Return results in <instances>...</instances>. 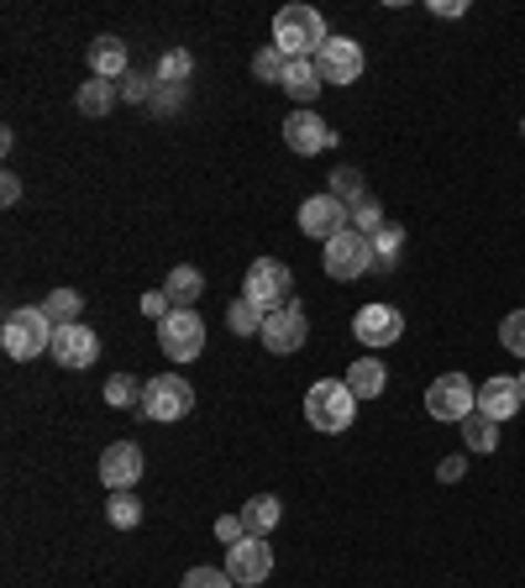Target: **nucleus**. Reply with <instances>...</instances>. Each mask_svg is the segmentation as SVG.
<instances>
[{"label": "nucleus", "mask_w": 525, "mask_h": 588, "mask_svg": "<svg viewBox=\"0 0 525 588\" xmlns=\"http://www.w3.org/2000/svg\"><path fill=\"white\" fill-rule=\"evenodd\" d=\"M326 42H331V32H326V17L316 6H284L274 17V48L284 59H316Z\"/></svg>", "instance_id": "nucleus-1"}, {"label": "nucleus", "mask_w": 525, "mask_h": 588, "mask_svg": "<svg viewBox=\"0 0 525 588\" xmlns=\"http://www.w3.org/2000/svg\"><path fill=\"white\" fill-rule=\"evenodd\" d=\"M305 421L326 436H342L358 421V394L347 389V379H316L305 389Z\"/></svg>", "instance_id": "nucleus-2"}, {"label": "nucleus", "mask_w": 525, "mask_h": 588, "mask_svg": "<svg viewBox=\"0 0 525 588\" xmlns=\"http://www.w3.org/2000/svg\"><path fill=\"white\" fill-rule=\"evenodd\" d=\"M53 331H59V326L48 321L42 305H21V310H11L6 326H0V347H6V358L32 363V358H42V352H53Z\"/></svg>", "instance_id": "nucleus-3"}, {"label": "nucleus", "mask_w": 525, "mask_h": 588, "mask_svg": "<svg viewBox=\"0 0 525 588\" xmlns=\"http://www.w3.org/2000/svg\"><path fill=\"white\" fill-rule=\"evenodd\" d=\"M137 410H142V421H153V426H174V421H184L195 410V389L179 373H158V379H147Z\"/></svg>", "instance_id": "nucleus-4"}, {"label": "nucleus", "mask_w": 525, "mask_h": 588, "mask_svg": "<svg viewBox=\"0 0 525 588\" xmlns=\"http://www.w3.org/2000/svg\"><path fill=\"white\" fill-rule=\"evenodd\" d=\"M473 410H478V389H473V379H463V373H442L436 384L425 389V415H431V421L463 426Z\"/></svg>", "instance_id": "nucleus-5"}, {"label": "nucleus", "mask_w": 525, "mask_h": 588, "mask_svg": "<svg viewBox=\"0 0 525 588\" xmlns=\"http://www.w3.org/2000/svg\"><path fill=\"white\" fill-rule=\"evenodd\" d=\"M321 268L337 279V285H352V279H363L368 268H373V237H363V231H352L347 226L342 237H331L321 252Z\"/></svg>", "instance_id": "nucleus-6"}, {"label": "nucleus", "mask_w": 525, "mask_h": 588, "mask_svg": "<svg viewBox=\"0 0 525 588\" xmlns=\"http://www.w3.org/2000/svg\"><path fill=\"white\" fill-rule=\"evenodd\" d=\"M158 347L168 352V363H195V358L205 352L200 310H174V316L158 326Z\"/></svg>", "instance_id": "nucleus-7"}, {"label": "nucleus", "mask_w": 525, "mask_h": 588, "mask_svg": "<svg viewBox=\"0 0 525 588\" xmlns=\"http://www.w3.org/2000/svg\"><path fill=\"white\" fill-rule=\"evenodd\" d=\"M289 289H295V268L279 264V258H258L247 268V300L258 310H279L289 305Z\"/></svg>", "instance_id": "nucleus-8"}, {"label": "nucleus", "mask_w": 525, "mask_h": 588, "mask_svg": "<svg viewBox=\"0 0 525 588\" xmlns=\"http://www.w3.org/2000/svg\"><path fill=\"white\" fill-rule=\"evenodd\" d=\"M305 337H310V316H305L300 300L268 310V321H262V347H268V352H279V358L284 352H300Z\"/></svg>", "instance_id": "nucleus-9"}, {"label": "nucleus", "mask_w": 525, "mask_h": 588, "mask_svg": "<svg viewBox=\"0 0 525 588\" xmlns=\"http://www.w3.org/2000/svg\"><path fill=\"white\" fill-rule=\"evenodd\" d=\"M347 226H352V205H342L337 195H310L300 205V231L305 237H316V243H331V237H342Z\"/></svg>", "instance_id": "nucleus-10"}, {"label": "nucleus", "mask_w": 525, "mask_h": 588, "mask_svg": "<svg viewBox=\"0 0 525 588\" xmlns=\"http://www.w3.org/2000/svg\"><path fill=\"white\" fill-rule=\"evenodd\" d=\"M352 337L368 347V352H379V347H394L404 337V316L394 305H363L358 316H352Z\"/></svg>", "instance_id": "nucleus-11"}, {"label": "nucleus", "mask_w": 525, "mask_h": 588, "mask_svg": "<svg viewBox=\"0 0 525 588\" xmlns=\"http://www.w3.org/2000/svg\"><path fill=\"white\" fill-rule=\"evenodd\" d=\"M226 572H231V584H262L268 572H274V547L262 541V536H243L237 547H226Z\"/></svg>", "instance_id": "nucleus-12"}, {"label": "nucleus", "mask_w": 525, "mask_h": 588, "mask_svg": "<svg viewBox=\"0 0 525 588\" xmlns=\"http://www.w3.org/2000/svg\"><path fill=\"white\" fill-rule=\"evenodd\" d=\"M316 63H321L326 84H358L363 80V69H368L363 42H352V38H331L321 53H316Z\"/></svg>", "instance_id": "nucleus-13"}, {"label": "nucleus", "mask_w": 525, "mask_h": 588, "mask_svg": "<svg viewBox=\"0 0 525 588\" xmlns=\"http://www.w3.org/2000/svg\"><path fill=\"white\" fill-rule=\"evenodd\" d=\"M284 147L300 153V158H316L326 147H337V132H331L316 111H295V116H284Z\"/></svg>", "instance_id": "nucleus-14"}, {"label": "nucleus", "mask_w": 525, "mask_h": 588, "mask_svg": "<svg viewBox=\"0 0 525 588\" xmlns=\"http://www.w3.org/2000/svg\"><path fill=\"white\" fill-rule=\"evenodd\" d=\"M525 405V389H521V373H494L478 384V415L488 421H515Z\"/></svg>", "instance_id": "nucleus-15"}, {"label": "nucleus", "mask_w": 525, "mask_h": 588, "mask_svg": "<svg viewBox=\"0 0 525 588\" xmlns=\"http://www.w3.org/2000/svg\"><path fill=\"white\" fill-rule=\"evenodd\" d=\"M95 358H101V337H95L84 321L53 331V363L59 368H90Z\"/></svg>", "instance_id": "nucleus-16"}, {"label": "nucleus", "mask_w": 525, "mask_h": 588, "mask_svg": "<svg viewBox=\"0 0 525 588\" xmlns=\"http://www.w3.org/2000/svg\"><path fill=\"white\" fill-rule=\"evenodd\" d=\"M142 478V446L137 442H111L101 452V484L116 494V488H132Z\"/></svg>", "instance_id": "nucleus-17"}, {"label": "nucleus", "mask_w": 525, "mask_h": 588, "mask_svg": "<svg viewBox=\"0 0 525 588\" xmlns=\"http://www.w3.org/2000/svg\"><path fill=\"white\" fill-rule=\"evenodd\" d=\"M90 69H95V80H111L122 84L132 74V59H126V42L116 32H105V38L90 42Z\"/></svg>", "instance_id": "nucleus-18"}, {"label": "nucleus", "mask_w": 525, "mask_h": 588, "mask_svg": "<svg viewBox=\"0 0 525 588\" xmlns=\"http://www.w3.org/2000/svg\"><path fill=\"white\" fill-rule=\"evenodd\" d=\"M321 90H326L321 63L316 59H289V69H284V95H289V101H300V111H305Z\"/></svg>", "instance_id": "nucleus-19"}, {"label": "nucleus", "mask_w": 525, "mask_h": 588, "mask_svg": "<svg viewBox=\"0 0 525 588\" xmlns=\"http://www.w3.org/2000/svg\"><path fill=\"white\" fill-rule=\"evenodd\" d=\"M163 295L174 300V310H195V305H200V295H205V274L195 264H179L168 279H163Z\"/></svg>", "instance_id": "nucleus-20"}, {"label": "nucleus", "mask_w": 525, "mask_h": 588, "mask_svg": "<svg viewBox=\"0 0 525 588\" xmlns=\"http://www.w3.org/2000/svg\"><path fill=\"white\" fill-rule=\"evenodd\" d=\"M342 379H347V389H352L358 400H379V394L389 389V368L379 363V358H358V363L347 368Z\"/></svg>", "instance_id": "nucleus-21"}, {"label": "nucleus", "mask_w": 525, "mask_h": 588, "mask_svg": "<svg viewBox=\"0 0 525 588\" xmlns=\"http://www.w3.org/2000/svg\"><path fill=\"white\" fill-rule=\"evenodd\" d=\"M243 520H247V536H268V530L284 520L279 494H253V499L243 505Z\"/></svg>", "instance_id": "nucleus-22"}, {"label": "nucleus", "mask_w": 525, "mask_h": 588, "mask_svg": "<svg viewBox=\"0 0 525 588\" xmlns=\"http://www.w3.org/2000/svg\"><path fill=\"white\" fill-rule=\"evenodd\" d=\"M116 101H122V95H116V84H111V80H90V84H80V90H74L80 116H105Z\"/></svg>", "instance_id": "nucleus-23"}, {"label": "nucleus", "mask_w": 525, "mask_h": 588, "mask_svg": "<svg viewBox=\"0 0 525 588\" xmlns=\"http://www.w3.org/2000/svg\"><path fill=\"white\" fill-rule=\"evenodd\" d=\"M457 431H463L467 452H500V421H488V415H478V410H473Z\"/></svg>", "instance_id": "nucleus-24"}, {"label": "nucleus", "mask_w": 525, "mask_h": 588, "mask_svg": "<svg viewBox=\"0 0 525 588\" xmlns=\"http://www.w3.org/2000/svg\"><path fill=\"white\" fill-rule=\"evenodd\" d=\"M105 520L116 530H137L142 526V499L132 494V488H116L111 499H105Z\"/></svg>", "instance_id": "nucleus-25"}, {"label": "nucleus", "mask_w": 525, "mask_h": 588, "mask_svg": "<svg viewBox=\"0 0 525 588\" xmlns=\"http://www.w3.org/2000/svg\"><path fill=\"white\" fill-rule=\"evenodd\" d=\"M142 389H147V379H132V373H111L105 379V405L111 410H132V405H142Z\"/></svg>", "instance_id": "nucleus-26"}, {"label": "nucleus", "mask_w": 525, "mask_h": 588, "mask_svg": "<svg viewBox=\"0 0 525 588\" xmlns=\"http://www.w3.org/2000/svg\"><path fill=\"white\" fill-rule=\"evenodd\" d=\"M153 74H158V84H174V90H189V74H195V59H189L184 48H168V53H163V59H158V69H153Z\"/></svg>", "instance_id": "nucleus-27"}, {"label": "nucleus", "mask_w": 525, "mask_h": 588, "mask_svg": "<svg viewBox=\"0 0 525 588\" xmlns=\"http://www.w3.org/2000/svg\"><path fill=\"white\" fill-rule=\"evenodd\" d=\"M42 310H48V321L53 326H74L80 321V310H84V295L80 289H53V295L42 300Z\"/></svg>", "instance_id": "nucleus-28"}, {"label": "nucleus", "mask_w": 525, "mask_h": 588, "mask_svg": "<svg viewBox=\"0 0 525 588\" xmlns=\"http://www.w3.org/2000/svg\"><path fill=\"white\" fill-rule=\"evenodd\" d=\"M262 321H268V310H258V305L247 300V295L231 305V310H226V326H231L237 337H262Z\"/></svg>", "instance_id": "nucleus-29"}, {"label": "nucleus", "mask_w": 525, "mask_h": 588, "mask_svg": "<svg viewBox=\"0 0 525 588\" xmlns=\"http://www.w3.org/2000/svg\"><path fill=\"white\" fill-rule=\"evenodd\" d=\"M400 247H404V226L389 221L384 231L373 237V268H379V274H389V268L400 264Z\"/></svg>", "instance_id": "nucleus-30"}, {"label": "nucleus", "mask_w": 525, "mask_h": 588, "mask_svg": "<svg viewBox=\"0 0 525 588\" xmlns=\"http://www.w3.org/2000/svg\"><path fill=\"white\" fill-rule=\"evenodd\" d=\"M153 90H158V74H147V69H132V74L116 84V95H122L126 105H147L153 101Z\"/></svg>", "instance_id": "nucleus-31"}, {"label": "nucleus", "mask_w": 525, "mask_h": 588, "mask_svg": "<svg viewBox=\"0 0 525 588\" xmlns=\"http://www.w3.org/2000/svg\"><path fill=\"white\" fill-rule=\"evenodd\" d=\"M384 205L373 200V195H363V200L352 205V231H363V237H379L384 231Z\"/></svg>", "instance_id": "nucleus-32"}, {"label": "nucleus", "mask_w": 525, "mask_h": 588, "mask_svg": "<svg viewBox=\"0 0 525 588\" xmlns=\"http://www.w3.org/2000/svg\"><path fill=\"white\" fill-rule=\"evenodd\" d=\"M284 69H289V59H284L279 48H274V42L253 53V74H258L262 84H284Z\"/></svg>", "instance_id": "nucleus-33"}, {"label": "nucleus", "mask_w": 525, "mask_h": 588, "mask_svg": "<svg viewBox=\"0 0 525 588\" xmlns=\"http://www.w3.org/2000/svg\"><path fill=\"white\" fill-rule=\"evenodd\" d=\"M326 195H337L342 205H358V200L368 195V189H363V174H358V168H337V174H331V189H326Z\"/></svg>", "instance_id": "nucleus-34"}, {"label": "nucleus", "mask_w": 525, "mask_h": 588, "mask_svg": "<svg viewBox=\"0 0 525 588\" xmlns=\"http://www.w3.org/2000/svg\"><path fill=\"white\" fill-rule=\"evenodd\" d=\"M500 342H505V352L525 358V310H509L505 321H500Z\"/></svg>", "instance_id": "nucleus-35"}, {"label": "nucleus", "mask_w": 525, "mask_h": 588, "mask_svg": "<svg viewBox=\"0 0 525 588\" xmlns=\"http://www.w3.org/2000/svg\"><path fill=\"white\" fill-rule=\"evenodd\" d=\"M179 588H237L226 568H189L179 578Z\"/></svg>", "instance_id": "nucleus-36"}, {"label": "nucleus", "mask_w": 525, "mask_h": 588, "mask_svg": "<svg viewBox=\"0 0 525 588\" xmlns=\"http://www.w3.org/2000/svg\"><path fill=\"white\" fill-rule=\"evenodd\" d=\"M184 95H189V90H174V84H158V90H153V116H174V111H179L184 105Z\"/></svg>", "instance_id": "nucleus-37"}, {"label": "nucleus", "mask_w": 525, "mask_h": 588, "mask_svg": "<svg viewBox=\"0 0 525 588\" xmlns=\"http://www.w3.org/2000/svg\"><path fill=\"white\" fill-rule=\"evenodd\" d=\"M142 316H147V321H168V316H174V300H168V295H163V289H153V295H142Z\"/></svg>", "instance_id": "nucleus-38"}, {"label": "nucleus", "mask_w": 525, "mask_h": 588, "mask_svg": "<svg viewBox=\"0 0 525 588\" xmlns=\"http://www.w3.org/2000/svg\"><path fill=\"white\" fill-rule=\"evenodd\" d=\"M216 536H222V547H237L247 536V520L243 515H222V520H216Z\"/></svg>", "instance_id": "nucleus-39"}, {"label": "nucleus", "mask_w": 525, "mask_h": 588, "mask_svg": "<svg viewBox=\"0 0 525 588\" xmlns=\"http://www.w3.org/2000/svg\"><path fill=\"white\" fill-rule=\"evenodd\" d=\"M463 473H467V457H442V463H436V478H442V484H457Z\"/></svg>", "instance_id": "nucleus-40"}, {"label": "nucleus", "mask_w": 525, "mask_h": 588, "mask_svg": "<svg viewBox=\"0 0 525 588\" xmlns=\"http://www.w3.org/2000/svg\"><path fill=\"white\" fill-rule=\"evenodd\" d=\"M21 200V179L17 174H0V205H17Z\"/></svg>", "instance_id": "nucleus-41"}, {"label": "nucleus", "mask_w": 525, "mask_h": 588, "mask_svg": "<svg viewBox=\"0 0 525 588\" xmlns=\"http://www.w3.org/2000/svg\"><path fill=\"white\" fill-rule=\"evenodd\" d=\"M431 17H467V0H431Z\"/></svg>", "instance_id": "nucleus-42"}, {"label": "nucleus", "mask_w": 525, "mask_h": 588, "mask_svg": "<svg viewBox=\"0 0 525 588\" xmlns=\"http://www.w3.org/2000/svg\"><path fill=\"white\" fill-rule=\"evenodd\" d=\"M521 389H525V368H521Z\"/></svg>", "instance_id": "nucleus-43"}, {"label": "nucleus", "mask_w": 525, "mask_h": 588, "mask_svg": "<svg viewBox=\"0 0 525 588\" xmlns=\"http://www.w3.org/2000/svg\"><path fill=\"white\" fill-rule=\"evenodd\" d=\"M521 137H525V122H521Z\"/></svg>", "instance_id": "nucleus-44"}]
</instances>
